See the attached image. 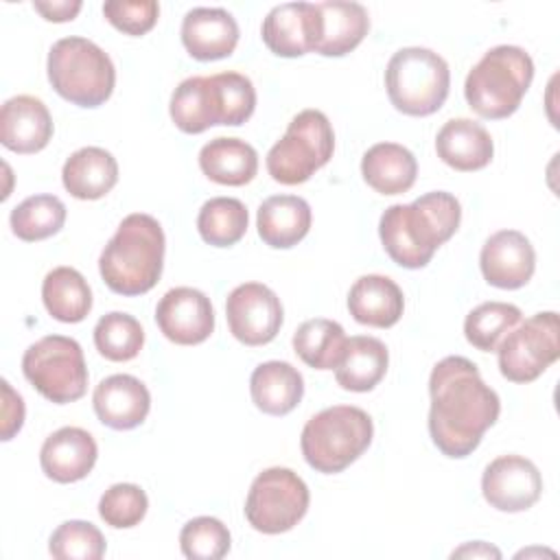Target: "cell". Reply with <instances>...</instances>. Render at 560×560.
<instances>
[{
  "label": "cell",
  "mask_w": 560,
  "mask_h": 560,
  "mask_svg": "<svg viewBox=\"0 0 560 560\" xmlns=\"http://www.w3.org/2000/svg\"><path fill=\"white\" fill-rule=\"evenodd\" d=\"M332 151L335 133L328 116L319 109H304L291 118L284 136L269 149L267 171L278 184H304L328 164Z\"/></svg>",
  "instance_id": "obj_9"
},
{
  "label": "cell",
  "mask_w": 560,
  "mask_h": 560,
  "mask_svg": "<svg viewBox=\"0 0 560 560\" xmlns=\"http://www.w3.org/2000/svg\"><path fill=\"white\" fill-rule=\"evenodd\" d=\"M311 206L298 195H273L265 199L256 214L258 236L273 249L298 245L311 230Z\"/></svg>",
  "instance_id": "obj_24"
},
{
  "label": "cell",
  "mask_w": 560,
  "mask_h": 560,
  "mask_svg": "<svg viewBox=\"0 0 560 560\" xmlns=\"http://www.w3.org/2000/svg\"><path fill=\"white\" fill-rule=\"evenodd\" d=\"M402 308V291L387 276H361L348 291V311L359 324L365 326L389 328L400 319Z\"/></svg>",
  "instance_id": "obj_25"
},
{
  "label": "cell",
  "mask_w": 560,
  "mask_h": 560,
  "mask_svg": "<svg viewBox=\"0 0 560 560\" xmlns=\"http://www.w3.org/2000/svg\"><path fill=\"white\" fill-rule=\"evenodd\" d=\"M308 488L291 468L273 466L262 470L249 486L245 499L247 523L262 534L293 529L308 510Z\"/></svg>",
  "instance_id": "obj_11"
},
{
  "label": "cell",
  "mask_w": 560,
  "mask_h": 560,
  "mask_svg": "<svg viewBox=\"0 0 560 560\" xmlns=\"http://www.w3.org/2000/svg\"><path fill=\"white\" fill-rule=\"evenodd\" d=\"M96 457L98 446L85 429L61 427L44 440L39 466L48 479L57 483H72L92 472Z\"/></svg>",
  "instance_id": "obj_18"
},
{
  "label": "cell",
  "mask_w": 560,
  "mask_h": 560,
  "mask_svg": "<svg viewBox=\"0 0 560 560\" xmlns=\"http://www.w3.org/2000/svg\"><path fill=\"white\" fill-rule=\"evenodd\" d=\"M230 332L245 346H265L276 339L284 311L280 298L260 282H245L232 289L225 302Z\"/></svg>",
  "instance_id": "obj_13"
},
{
  "label": "cell",
  "mask_w": 560,
  "mask_h": 560,
  "mask_svg": "<svg viewBox=\"0 0 560 560\" xmlns=\"http://www.w3.org/2000/svg\"><path fill=\"white\" fill-rule=\"evenodd\" d=\"M254 405L269 416H287L304 396V378L287 361H265L249 378Z\"/></svg>",
  "instance_id": "obj_27"
},
{
  "label": "cell",
  "mask_w": 560,
  "mask_h": 560,
  "mask_svg": "<svg viewBox=\"0 0 560 560\" xmlns=\"http://www.w3.org/2000/svg\"><path fill=\"white\" fill-rule=\"evenodd\" d=\"M481 492L499 512H525L542 494V477L536 464L523 455L492 459L481 477Z\"/></svg>",
  "instance_id": "obj_14"
},
{
  "label": "cell",
  "mask_w": 560,
  "mask_h": 560,
  "mask_svg": "<svg viewBox=\"0 0 560 560\" xmlns=\"http://www.w3.org/2000/svg\"><path fill=\"white\" fill-rule=\"evenodd\" d=\"M265 46L278 57H302L315 46V2L273 7L260 28Z\"/></svg>",
  "instance_id": "obj_22"
},
{
  "label": "cell",
  "mask_w": 560,
  "mask_h": 560,
  "mask_svg": "<svg viewBox=\"0 0 560 560\" xmlns=\"http://www.w3.org/2000/svg\"><path fill=\"white\" fill-rule=\"evenodd\" d=\"M182 44L199 61L230 57L238 44V24L225 9L195 7L182 20Z\"/></svg>",
  "instance_id": "obj_19"
},
{
  "label": "cell",
  "mask_w": 560,
  "mask_h": 560,
  "mask_svg": "<svg viewBox=\"0 0 560 560\" xmlns=\"http://www.w3.org/2000/svg\"><path fill=\"white\" fill-rule=\"evenodd\" d=\"M94 346L109 361H131L144 346V330L133 315L112 311L96 322Z\"/></svg>",
  "instance_id": "obj_36"
},
{
  "label": "cell",
  "mask_w": 560,
  "mask_h": 560,
  "mask_svg": "<svg viewBox=\"0 0 560 560\" xmlns=\"http://www.w3.org/2000/svg\"><path fill=\"white\" fill-rule=\"evenodd\" d=\"M389 354L381 339L357 335L346 341L343 357L335 368V378L339 387L348 392H370L383 381Z\"/></svg>",
  "instance_id": "obj_30"
},
{
  "label": "cell",
  "mask_w": 560,
  "mask_h": 560,
  "mask_svg": "<svg viewBox=\"0 0 560 560\" xmlns=\"http://www.w3.org/2000/svg\"><path fill=\"white\" fill-rule=\"evenodd\" d=\"M230 532L214 516H197L179 532L182 553L190 560H219L230 551Z\"/></svg>",
  "instance_id": "obj_38"
},
{
  "label": "cell",
  "mask_w": 560,
  "mask_h": 560,
  "mask_svg": "<svg viewBox=\"0 0 560 560\" xmlns=\"http://www.w3.org/2000/svg\"><path fill=\"white\" fill-rule=\"evenodd\" d=\"M451 558H494V560H499L501 551L483 540H475V542H466L459 549H455L451 553Z\"/></svg>",
  "instance_id": "obj_43"
},
{
  "label": "cell",
  "mask_w": 560,
  "mask_h": 560,
  "mask_svg": "<svg viewBox=\"0 0 560 560\" xmlns=\"http://www.w3.org/2000/svg\"><path fill=\"white\" fill-rule=\"evenodd\" d=\"M11 230L26 243L57 234L66 223V206L55 195H33L11 210Z\"/></svg>",
  "instance_id": "obj_34"
},
{
  "label": "cell",
  "mask_w": 560,
  "mask_h": 560,
  "mask_svg": "<svg viewBox=\"0 0 560 560\" xmlns=\"http://www.w3.org/2000/svg\"><path fill=\"white\" fill-rule=\"evenodd\" d=\"M33 7L48 22H68V20H74V15L81 11L83 4H81V0H59V2L57 0H52V2L35 0Z\"/></svg>",
  "instance_id": "obj_42"
},
{
  "label": "cell",
  "mask_w": 560,
  "mask_h": 560,
  "mask_svg": "<svg viewBox=\"0 0 560 560\" xmlns=\"http://www.w3.org/2000/svg\"><path fill=\"white\" fill-rule=\"evenodd\" d=\"M46 70L52 90L79 107H98L114 92L116 70L109 55L85 37L55 42Z\"/></svg>",
  "instance_id": "obj_7"
},
{
  "label": "cell",
  "mask_w": 560,
  "mask_h": 560,
  "mask_svg": "<svg viewBox=\"0 0 560 560\" xmlns=\"http://www.w3.org/2000/svg\"><path fill=\"white\" fill-rule=\"evenodd\" d=\"M370 18L359 2H315V46L324 57H343L368 35Z\"/></svg>",
  "instance_id": "obj_21"
},
{
  "label": "cell",
  "mask_w": 560,
  "mask_h": 560,
  "mask_svg": "<svg viewBox=\"0 0 560 560\" xmlns=\"http://www.w3.org/2000/svg\"><path fill=\"white\" fill-rule=\"evenodd\" d=\"M2 440H11L24 424V400L20 394L13 392V387L2 378Z\"/></svg>",
  "instance_id": "obj_41"
},
{
  "label": "cell",
  "mask_w": 560,
  "mask_h": 560,
  "mask_svg": "<svg viewBox=\"0 0 560 560\" xmlns=\"http://www.w3.org/2000/svg\"><path fill=\"white\" fill-rule=\"evenodd\" d=\"M429 433L433 444L453 459L468 457L483 433L497 422L501 400L466 357L438 361L429 376Z\"/></svg>",
  "instance_id": "obj_1"
},
{
  "label": "cell",
  "mask_w": 560,
  "mask_h": 560,
  "mask_svg": "<svg viewBox=\"0 0 560 560\" xmlns=\"http://www.w3.org/2000/svg\"><path fill=\"white\" fill-rule=\"evenodd\" d=\"M499 370L512 383L536 381L560 357L558 313H536L518 322L497 346Z\"/></svg>",
  "instance_id": "obj_12"
},
{
  "label": "cell",
  "mask_w": 560,
  "mask_h": 560,
  "mask_svg": "<svg viewBox=\"0 0 560 560\" xmlns=\"http://www.w3.org/2000/svg\"><path fill=\"white\" fill-rule=\"evenodd\" d=\"M521 308L508 302H483L466 315L464 335L470 346L492 352L501 339L521 322Z\"/></svg>",
  "instance_id": "obj_35"
},
{
  "label": "cell",
  "mask_w": 560,
  "mask_h": 560,
  "mask_svg": "<svg viewBox=\"0 0 560 560\" xmlns=\"http://www.w3.org/2000/svg\"><path fill=\"white\" fill-rule=\"evenodd\" d=\"M249 214L241 199L212 197L197 214V230L208 245L230 247L238 243L247 232Z\"/></svg>",
  "instance_id": "obj_33"
},
{
  "label": "cell",
  "mask_w": 560,
  "mask_h": 560,
  "mask_svg": "<svg viewBox=\"0 0 560 560\" xmlns=\"http://www.w3.org/2000/svg\"><path fill=\"white\" fill-rule=\"evenodd\" d=\"M435 151L444 164L468 173L490 164L494 144L481 122L470 118H453L438 131Z\"/></svg>",
  "instance_id": "obj_23"
},
{
  "label": "cell",
  "mask_w": 560,
  "mask_h": 560,
  "mask_svg": "<svg viewBox=\"0 0 560 560\" xmlns=\"http://www.w3.org/2000/svg\"><path fill=\"white\" fill-rule=\"evenodd\" d=\"M374 424L354 405H335L315 413L302 429L300 446L306 464L324 475L346 470L370 446Z\"/></svg>",
  "instance_id": "obj_6"
},
{
  "label": "cell",
  "mask_w": 560,
  "mask_h": 560,
  "mask_svg": "<svg viewBox=\"0 0 560 560\" xmlns=\"http://www.w3.org/2000/svg\"><path fill=\"white\" fill-rule=\"evenodd\" d=\"M42 300L50 317L63 324L83 322L92 308L88 280L72 267H55L42 282Z\"/></svg>",
  "instance_id": "obj_31"
},
{
  "label": "cell",
  "mask_w": 560,
  "mask_h": 560,
  "mask_svg": "<svg viewBox=\"0 0 560 560\" xmlns=\"http://www.w3.org/2000/svg\"><path fill=\"white\" fill-rule=\"evenodd\" d=\"M160 332L177 346H197L214 330L210 298L192 287H175L162 295L155 308Z\"/></svg>",
  "instance_id": "obj_15"
},
{
  "label": "cell",
  "mask_w": 560,
  "mask_h": 560,
  "mask_svg": "<svg viewBox=\"0 0 560 560\" xmlns=\"http://www.w3.org/2000/svg\"><path fill=\"white\" fill-rule=\"evenodd\" d=\"M52 138V118L44 101L18 94L0 109V142L13 153H37Z\"/></svg>",
  "instance_id": "obj_20"
},
{
  "label": "cell",
  "mask_w": 560,
  "mask_h": 560,
  "mask_svg": "<svg viewBox=\"0 0 560 560\" xmlns=\"http://www.w3.org/2000/svg\"><path fill=\"white\" fill-rule=\"evenodd\" d=\"M534 79V61L521 46L501 44L490 48L468 72L464 96L481 118L512 116Z\"/></svg>",
  "instance_id": "obj_5"
},
{
  "label": "cell",
  "mask_w": 560,
  "mask_h": 560,
  "mask_svg": "<svg viewBox=\"0 0 560 560\" xmlns=\"http://www.w3.org/2000/svg\"><path fill=\"white\" fill-rule=\"evenodd\" d=\"M346 332L332 319H308L293 332L295 354L313 370H335L346 350Z\"/></svg>",
  "instance_id": "obj_32"
},
{
  "label": "cell",
  "mask_w": 560,
  "mask_h": 560,
  "mask_svg": "<svg viewBox=\"0 0 560 560\" xmlns=\"http://www.w3.org/2000/svg\"><path fill=\"white\" fill-rule=\"evenodd\" d=\"M147 508V492L136 483H114L103 492L98 501L101 518L105 525L116 529H129L138 525L144 518Z\"/></svg>",
  "instance_id": "obj_39"
},
{
  "label": "cell",
  "mask_w": 560,
  "mask_h": 560,
  "mask_svg": "<svg viewBox=\"0 0 560 560\" xmlns=\"http://www.w3.org/2000/svg\"><path fill=\"white\" fill-rule=\"evenodd\" d=\"M462 206L455 195L433 190L411 203L389 206L378 221V236L387 256L405 267L429 265L435 249L459 228Z\"/></svg>",
  "instance_id": "obj_2"
},
{
  "label": "cell",
  "mask_w": 560,
  "mask_h": 560,
  "mask_svg": "<svg viewBox=\"0 0 560 560\" xmlns=\"http://www.w3.org/2000/svg\"><path fill=\"white\" fill-rule=\"evenodd\" d=\"M61 182L63 188L77 199H101L118 182L116 158L101 147H83L66 160Z\"/></svg>",
  "instance_id": "obj_26"
},
{
  "label": "cell",
  "mask_w": 560,
  "mask_h": 560,
  "mask_svg": "<svg viewBox=\"0 0 560 560\" xmlns=\"http://www.w3.org/2000/svg\"><path fill=\"white\" fill-rule=\"evenodd\" d=\"M164 230L151 214L133 212L125 217L98 258L105 284L120 295H142L151 291L164 267Z\"/></svg>",
  "instance_id": "obj_3"
},
{
  "label": "cell",
  "mask_w": 560,
  "mask_h": 560,
  "mask_svg": "<svg viewBox=\"0 0 560 560\" xmlns=\"http://www.w3.org/2000/svg\"><path fill=\"white\" fill-rule=\"evenodd\" d=\"M26 381L50 402L79 400L88 389V368L79 341L63 335H46L31 343L22 357Z\"/></svg>",
  "instance_id": "obj_10"
},
{
  "label": "cell",
  "mask_w": 560,
  "mask_h": 560,
  "mask_svg": "<svg viewBox=\"0 0 560 560\" xmlns=\"http://www.w3.org/2000/svg\"><path fill=\"white\" fill-rule=\"evenodd\" d=\"M103 15L114 28L138 37L149 33L155 26L160 15V4L155 0H136V2L109 0L103 4Z\"/></svg>",
  "instance_id": "obj_40"
},
{
  "label": "cell",
  "mask_w": 560,
  "mask_h": 560,
  "mask_svg": "<svg viewBox=\"0 0 560 560\" xmlns=\"http://www.w3.org/2000/svg\"><path fill=\"white\" fill-rule=\"evenodd\" d=\"M479 267L488 284L499 289L525 287L536 269V252L518 230H499L481 247Z\"/></svg>",
  "instance_id": "obj_16"
},
{
  "label": "cell",
  "mask_w": 560,
  "mask_h": 560,
  "mask_svg": "<svg viewBox=\"0 0 560 560\" xmlns=\"http://www.w3.org/2000/svg\"><path fill=\"white\" fill-rule=\"evenodd\" d=\"M92 405L105 427L129 431L142 424L149 416L151 394L140 378L131 374H112L96 385Z\"/></svg>",
  "instance_id": "obj_17"
},
{
  "label": "cell",
  "mask_w": 560,
  "mask_h": 560,
  "mask_svg": "<svg viewBox=\"0 0 560 560\" xmlns=\"http://www.w3.org/2000/svg\"><path fill=\"white\" fill-rule=\"evenodd\" d=\"M361 175L381 195L407 192L418 175L413 153L396 142H378L363 153Z\"/></svg>",
  "instance_id": "obj_28"
},
{
  "label": "cell",
  "mask_w": 560,
  "mask_h": 560,
  "mask_svg": "<svg viewBox=\"0 0 560 560\" xmlns=\"http://www.w3.org/2000/svg\"><path fill=\"white\" fill-rule=\"evenodd\" d=\"M385 88L398 112L407 116H429L435 114L448 96L451 70L431 48H400L387 63Z\"/></svg>",
  "instance_id": "obj_8"
},
{
  "label": "cell",
  "mask_w": 560,
  "mask_h": 560,
  "mask_svg": "<svg viewBox=\"0 0 560 560\" xmlns=\"http://www.w3.org/2000/svg\"><path fill=\"white\" fill-rule=\"evenodd\" d=\"M48 551L57 560H98L105 553V538L88 521H66L52 532Z\"/></svg>",
  "instance_id": "obj_37"
},
{
  "label": "cell",
  "mask_w": 560,
  "mask_h": 560,
  "mask_svg": "<svg viewBox=\"0 0 560 560\" xmlns=\"http://www.w3.org/2000/svg\"><path fill=\"white\" fill-rule=\"evenodd\" d=\"M256 109V90L241 72L188 77L171 96V118L184 133H201L214 125L238 127Z\"/></svg>",
  "instance_id": "obj_4"
},
{
  "label": "cell",
  "mask_w": 560,
  "mask_h": 560,
  "mask_svg": "<svg viewBox=\"0 0 560 560\" xmlns=\"http://www.w3.org/2000/svg\"><path fill=\"white\" fill-rule=\"evenodd\" d=\"M201 173L223 186H245L256 177L258 153L241 138H214L199 151Z\"/></svg>",
  "instance_id": "obj_29"
}]
</instances>
